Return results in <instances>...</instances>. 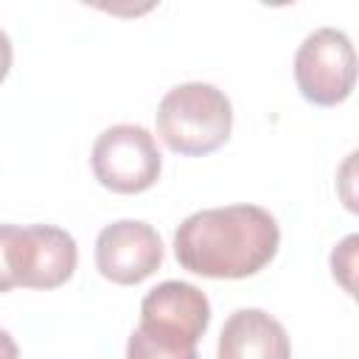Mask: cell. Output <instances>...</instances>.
Returning a JSON list of instances; mask_svg holds the SVG:
<instances>
[{
	"label": "cell",
	"instance_id": "obj_1",
	"mask_svg": "<svg viewBox=\"0 0 359 359\" xmlns=\"http://www.w3.org/2000/svg\"><path fill=\"white\" fill-rule=\"evenodd\" d=\"M280 227L261 205H227L191 213L174 233L177 264L194 275L241 280L278 252Z\"/></svg>",
	"mask_w": 359,
	"mask_h": 359
},
{
	"label": "cell",
	"instance_id": "obj_2",
	"mask_svg": "<svg viewBox=\"0 0 359 359\" xmlns=\"http://www.w3.org/2000/svg\"><path fill=\"white\" fill-rule=\"evenodd\" d=\"M160 140L182 157H205L227 143L233 129L230 98L205 81H185L171 87L157 107Z\"/></svg>",
	"mask_w": 359,
	"mask_h": 359
},
{
	"label": "cell",
	"instance_id": "obj_3",
	"mask_svg": "<svg viewBox=\"0 0 359 359\" xmlns=\"http://www.w3.org/2000/svg\"><path fill=\"white\" fill-rule=\"evenodd\" d=\"M93 174L115 194H143L163 171V154L154 135L140 123H115L93 143Z\"/></svg>",
	"mask_w": 359,
	"mask_h": 359
},
{
	"label": "cell",
	"instance_id": "obj_4",
	"mask_svg": "<svg viewBox=\"0 0 359 359\" xmlns=\"http://www.w3.org/2000/svg\"><path fill=\"white\" fill-rule=\"evenodd\" d=\"M294 81L314 107L342 104L356 84V53L351 36L339 28L311 31L294 53Z\"/></svg>",
	"mask_w": 359,
	"mask_h": 359
},
{
	"label": "cell",
	"instance_id": "obj_5",
	"mask_svg": "<svg viewBox=\"0 0 359 359\" xmlns=\"http://www.w3.org/2000/svg\"><path fill=\"white\" fill-rule=\"evenodd\" d=\"M79 264L76 238L53 224H28L11 230L8 269L14 286L25 289H56L67 283Z\"/></svg>",
	"mask_w": 359,
	"mask_h": 359
},
{
	"label": "cell",
	"instance_id": "obj_6",
	"mask_svg": "<svg viewBox=\"0 0 359 359\" xmlns=\"http://www.w3.org/2000/svg\"><path fill=\"white\" fill-rule=\"evenodd\" d=\"M163 264L160 233L140 219H121L107 224L95 238V269L118 283L135 286L154 275Z\"/></svg>",
	"mask_w": 359,
	"mask_h": 359
},
{
	"label": "cell",
	"instance_id": "obj_7",
	"mask_svg": "<svg viewBox=\"0 0 359 359\" xmlns=\"http://www.w3.org/2000/svg\"><path fill=\"white\" fill-rule=\"evenodd\" d=\"M210 325V300L185 280H163L140 300V328L196 345Z\"/></svg>",
	"mask_w": 359,
	"mask_h": 359
},
{
	"label": "cell",
	"instance_id": "obj_8",
	"mask_svg": "<svg viewBox=\"0 0 359 359\" xmlns=\"http://www.w3.org/2000/svg\"><path fill=\"white\" fill-rule=\"evenodd\" d=\"M216 359H292L289 334L264 309H238L222 325Z\"/></svg>",
	"mask_w": 359,
	"mask_h": 359
},
{
	"label": "cell",
	"instance_id": "obj_9",
	"mask_svg": "<svg viewBox=\"0 0 359 359\" xmlns=\"http://www.w3.org/2000/svg\"><path fill=\"white\" fill-rule=\"evenodd\" d=\"M126 359H199V353H196V345H185L137 325L129 334Z\"/></svg>",
	"mask_w": 359,
	"mask_h": 359
},
{
	"label": "cell",
	"instance_id": "obj_10",
	"mask_svg": "<svg viewBox=\"0 0 359 359\" xmlns=\"http://www.w3.org/2000/svg\"><path fill=\"white\" fill-rule=\"evenodd\" d=\"M356 244H359V238H356V236H348V238H345L342 244H337V247H334V252H331V272H334V278L345 286V292H351V294H353Z\"/></svg>",
	"mask_w": 359,
	"mask_h": 359
},
{
	"label": "cell",
	"instance_id": "obj_11",
	"mask_svg": "<svg viewBox=\"0 0 359 359\" xmlns=\"http://www.w3.org/2000/svg\"><path fill=\"white\" fill-rule=\"evenodd\" d=\"M11 230L14 224H0V294L14 289V278L8 269V244H11Z\"/></svg>",
	"mask_w": 359,
	"mask_h": 359
},
{
	"label": "cell",
	"instance_id": "obj_12",
	"mask_svg": "<svg viewBox=\"0 0 359 359\" xmlns=\"http://www.w3.org/2000/svg\"><path fill=\"white\" fill-rule=\"evenodd\" d=\"M11 59H14L11 39H8L6 31H0V84H3V79L8 76V70H11Z\"/></svg>",
	"mask_w": 359,
	"mask_h": 359
},
{
	"label": "cell",
	"instance_id": "obj_13",
	"mask_svg": "<svg viewBox=\"0 0 359 359\" xmlns=\"http://www.w3.org/2000/svg\"><path fill=\"white\" fill-rule=\"evenodd\" d=\"M0 359H20V348L6 328H0Z\"/></svg>",
	"mask_w": 359,
	"mask_h": 359
}]
</instances>
